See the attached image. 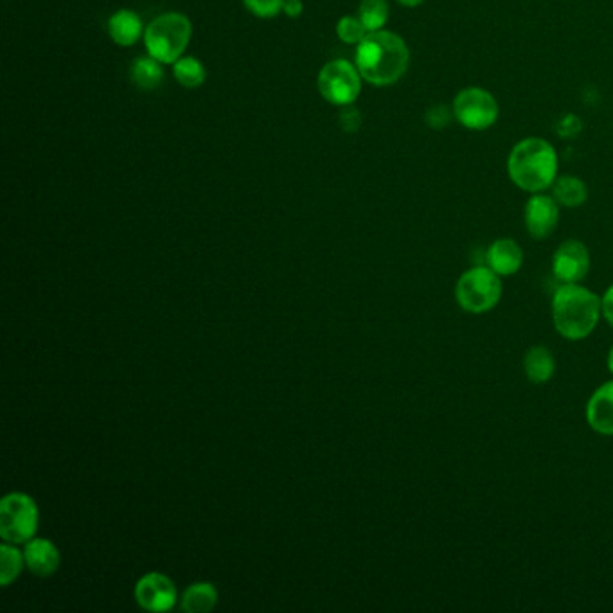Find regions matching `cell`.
I'll return each mask as SVG.
<instances>
[{
    "label": "cell",
    "instance_id": "cell-24",
    "mask_svg": "<svg viewBox=\"0 0 613 613\" xmlns=\"http://www.w3.org/2000/svg\"><path fill=\"white\" fill-rule=\"evenodd\" d=\"M254 17L274 18L285 8V0H243Z\"/></svg>",
    "mask_w": 613,
    "mask_h": 613
},
{
    "label": "cell",
    "instance_id": "cell-7",
    "mask_svg": "<svg viewBox=\"0 0 613 613\" xmlns=\"http://www.w3.org/2000/svg\"><path fill=\"white\" fill-rule=\"evenodd\" d=\"M362 74L356 65L346 60H335L322 67L319 74V92L322 98L337 107L353 105L362 92Z\"/></svg>",
    "mask_w": 613,
    "mask_h": 613
},
{
    "label": "cell",
    "instance_id": "cell-30",
    "mask_svg": "<svg viewBox=\"0 0 613 613\" xmlns=\"http://www.w3.org/2000/svg\"><path fill=\"white\" fill-rule=\"evenodd\" d=\"M606 365H608V371H610V374H612L613 376V346H612V349L608 351V358H606Z\"/></svg>",
    "mask_w": 613,
    "mask_h": 613
},
{
    "label": "cell",
    "instance_id": "cell-13",
    "mask_svg": "<svg viewBox=\"0 0 613 613\" xmlns=\"http://www.w3.org/2000/svg\"><path fill=\"white\" fill-rule=\"evenodd\" d=\"M588 427L601 436H613V380L592 392L587 403Z\"/></svg>",
    "mask_w": 613,
    "mask_h": 613
},
{
    "label": "cell",
    "instance_id": "cell-16",
    "mask_svg": "<svg viewBox=\"0 0 613 613\" xmlns=\"http://www.w3.org/2000/svg\"><path fill=\"white\" fill-rule=\"evenodd\" d=\"M524 373L534 385L551 382L556 373V358L551 349L545 346H533L524 356Z\"/></svg>",
    "mask_w": 613,
    "mask_h": 613
},
{
    "label": "cell",
    "instance_id": "cell-8",
    "mask_svg": "<svg viewBox=\"0 0 613 613\" xmlns=\"http://www.w3.org/2000/svg\"><path fill=\"white\" fill-rule=\"evenodd\" d=\"M454 117L468 130L482 132L498 121V101L489 90L480 87L462 89L454 99Z\"/></svg>",
    "mask_w": 613,
    "mask_h": 613
},
{
    "label": "cell",
    "instance_id": "cell-23",
    "mask_svg": "<svg viewBox=\"0 0 613 613\" xmlns=\"http://www.w3.org/2000/svg\"><path fill=\"white\" fill-rule=\"evenodd\" d=\"M337 35L344 44L358 45L365 36L369 35L367 27L364 26V22L353 15H346V17L340 18L337 24Z\"/></svg>",
    "mask_w": 613,
    "mask_h": 613
},
{
    "label": "cell",
    "instance_id": "cell-14",
    "mask_svg": "<svg viewBox=\"0 0 613 613\" xmlns=\"http://www.w3.org/2000/svg\"><path fill=\"white\" fill-rule=\"evenodd\" d=\"M24 560H26L27 569L31 570L35 576L49 578L60 567V551L49 540L33 538L26 543Z\"/></svg>",
    "mask_w": 613,
    "mask_h": 613
},
{
    "label": "cell",
    "instance_id": "cell-10",
    "mask_svg": "<svg viewBox=\"0 0 613 613\" xmlns=\"http://www.w3.org/2000/svg\"><path fill=\"white\" fill-rule=\"evenodd\" d=\"M560 207L556 198L534 193L525 204L524 220L527 232L534 240H547L560 223Z\"/></svg>",
    "mask_w": 613,
    "mask_h": 613
},
{
    "label": "cell",
    "instance_id": "cell-20",
    "mask_svg": "<svg viewBox=\"0 0 613 613\" xmlns=\"http://www.w3.org/2000/svg\"><path fill=\"white\" fill-rule=\"evenodd\" d=\"M173 74L178 83L186 89H198L200 85H204L207 78L204 63L195 56H186V54L173 63Z\"/></svg>",
    "mask_w": 613,
    "mask_h": 613
},
{
    "label": "cell",
    "instance_id": "cell-4",
    "mask_svg": "<svg viewBox=\"0 0 613 613\" xmlns=\"http://www.w3.org/2000/svg\"><path fill=\"white\" fill-rule=\"evenodd\" d=\"M193 24L191 20L178 11L162 13L144 31V45L148 54L160 63H175L186 53L191 42Z\"/></svg>",
    "mask_w": 613,
    "mask_h": 613
},
{
    "label": "cell",
    "instance_id": "cell-15",
    "mask_svg": "<svg viewBox=\"0 0 613 613\" xmlns=\"http://www.w3.org/2000/svg\"><path fill=\"white\" fill-rule=\"evenodd\" d=\"M144 31L143 20L132 9H119L108 20V35L121 47L137 44Z\"/></svg>",
    "mask_w": 613,
    "mask_h": 613
},
{
    "label": "cell",
    "instance_id": "cell-17",
    "mask_svg": "<svg viewBox=\"0 0 613 613\" xmlns=\"http://www.w3.org/2000/svg\"><path fill=\"white\" fill-rule=\"evenodd\" d=\"M551 189L552 196L563 207L576 209V207L587 204L588 187L581 178L563 175V177L556 178V182Z\"/></svg>",
    "mask_w": 613,
    "mask_h": 613
},
{
    "label": "cell",
    "instance_id": "cell-6",
    "mask_svg": "<svg viewBox=\"0 0 613 613\" xmlns=\"http://www.w3.org/2000/svg\"><path fill=\"white\" fill-rule=\"evenodd\" d=\"M38 507L26 493H9L0 504V536L4 542L20 545L35 538Z\"/></svg>",
    "mask_w": 613,
    "mask_h": 613
},
{
    "label": "cell",
    "instance_id": "cell-28",
    "mask_svg": "<svg viewBox=\"0 0 613 613\" xmlns=\"http://www.w3.org/2000/svg\"><path fill=\"white\" fill-rule=\"evenodd\" d=\"M304 4L303 0H285V8L283 13L290 18H299L303 15Z\"/></svg>",
    "mask_w": 613,
    "mask_h": 613
},
{
    "label": "cell",
    "instance_id": "cell-5",
    "mask_svg": "<svg viewBox=\"0 0 613 613\" xmlns=\"http://www.w3.org/2000/svg\"><path fill=\"white\" fill-rule=\"evenodd\" d=\"M502 281L488 265L470 268L457 279L455 301L462 311L482 315L493 310L502 299Z\"/></svg>",
    "mask_w": 613,
    "mask_h": 613
},
{
    "label": "cell",
    "instance_id": "cell-19",
    "mask_svg": "<svg viewBox=\"0 0 613 613\" xmlns=\"http://www.w3.org/2000/svg\"><path fill=\"white\" fill-rule=\"evenodd\" d=\"M218 603V592L211 583H195L187 588L180 599V608L184 612H211Z\"/></svg>",
    "mask_w": 613,
    "mask_h": 613
},
{
    "label": "cell",
    "instance_id": "cell-26",
    "mask_svg": "<svg viewBox=\"0 0 613 613\" xmlns=\"http://www.w3.org/2000/svg\"><path fill=\"white\" fill-rule=\"evenodd\" d=\"M454 114V112H452ZM452 114L448 112V108L443 107V105H439V107L430 108L427 114V123L432 126V128H436V130H441V128H445L448 123H450V117Z\"/></svg>",
    "mask_w": 613,
    "mask_h": 613
},
{
    "label": "cell",
    "instance_id": "cell-29",
    "mask_svg": "<svg viewBox=\"0 0 613 613\" xmlns=\"http://www.w3.org/2000/svg\"><path fill=\"white\" fill-rule=\"evenodd\" d=\"M396 2H400L401 6H405V8H418L425 0H396Z\"/></svg>",
    "mask_w": 613,
    "mask_h": 613
},
{
    "label": "cell",
    "instance_id": "cell-2",
    "mask_svg": "<svg viewBox=\"0 0 613 613\" xmlns=\"http://www.w3.org/2000/svg\"><path fill=\"white\" fill-rule=\"evenodd\" d=\"M558 153L542 137H527L513 146L507 157V175L525 193H545L558 178Z\"/></svg>",
    "mask_w": 613,
    "mask_h": 613
},
{
    "label": "cell",
    "instance_id": "cell-1",
    "mask_svg": "<svg viewBox=\"0 0 613 613\" xmlns=\"http://www.w3.org/2000/svg\"><path fill=\"white\" fill-rule=\"evenodd\" d=\"M355 65L367 83L389 87L409 71V45L391 31H373L356 45Z\"/></svg>",
    "mask_w": 613,
    "mask_h": 613
},
{
    "label": "cell",
    "instance_id": "cell-12",
    "mask_svg": "<svg viewBox=\"0 0 613 613\" xmlns=\"http://www.w3.org/2000/svg\"><path fill=\"white\" fill-rule=\"evenodd\" d=\"M524 250L511 238H500L486 250V265L500 277L515 276L524 267Z\"/></svg>",
    "mask_w": 613,
    "mask_h": 613
},
{
    "label": "cell",
    "instance_id": "cell-9",
    "mask_svg": "<svg viewBox=\"0 0 613 613\" xmlns=\"http://www.w3.org/2000/svg\"><path fill=\"white\" fill-rule=\"evenodd\" d=\"M592 259L587 245L579 240H565L552 256V274L561 285L581 283L588 276Z\"/></svg>",
    "mask_w": 613,
    "mask_h": 613
},
{
    "label": "cell",
    "instance_id": "cell-27",
    "mask_svg": "<svg viewBox=\"0 0 613 613\" xmlns=\"http://www.w3.org/2000/svg\"><path fill=\"white\" fill-rule=\"evenodd\" d=\"M601 306H603V317L613 328V285L606 288L605 295L601 297Z\"/></svg>",
    "mask_w": 613,
    "mask_h": 613
},
{
    "label": "cell",
    "instance_id": "cell-22",
    "mask_svg": "<svg viewBox=\"0 0 613 613\" xmlns=\"http://www.w3.org/2000/svg\"><path fill=\"white\" fill-rule=\"evenodd\" d=\"M389 2L387 0H362L358 6V18L364 22L369 33L382 31L389 20Z\"/></svg>",
    "mask_w": 613,
    "mask_h": 613
},
{
    "label": "cell",
    "instance_id": "cell-18",
    "mask_svg": "<svg viewBox=\"0 0 613 613\" xmlns=\"http://www.w3.org/2000/svg\"><path fill=\"white\" fill-rule=\"evenodd\" d=\"M164 63L155 60L153 56H139L130 67V78L139 89L153 90L164 81Z\"/></svg>",
    "mask_w": 613,
    "mask_h": 613
},
{
    "label": "cell",
    "instance_id": "cell-3",
    "mask_svg": "<svg viewBox=\"0 0 613 613\" xmlns=\"http://www.w3.org/2000/svg\"><path fill=\"white\" fill-rule=\"evenodd\" d=\"M551 310L554 328L572 342L590 337L603 317L601 297L579 283L558 286Z\"/></svg>",
    "mask_w": 613,
    "mask_h": 613
},
{
    "label": "cell",
    "instance_id": "cell-21",
    "mask_svg": "<svg viewBox=\"0 0 613 613\" xmlns=\"http://www.w3.org/2000/svg\"><path fill=\"white\" fill-rule=\"evenodd\" d=\"M24 565H26L24 552L18 551L13 543H4L0 547V583L2 587H9L15 579H18Z\"/></svg>",
    "mask_w": 613,
    "mask_h": 613
},
{
    "label": "cell",
    "instance_id": "cell-25",
    "mask_svg": "<svg viewBox=\"0 0 613 613\" xmlns=\"http://www.w3.org/2000/svg\"><path fill=\"white\" fill-rule=\"evenodd\" d=\"M362 125V114L356 110V108L346 107V110L342 112V116H340V126H342V130L344 132H349V134H355L356 130L360 128Z\"/></svg>",
    "mask_w": 613,
    "mask_h": 613
},
{
    "label": "cell",
    "instance_id": "cell-11",
    "mask_svg": "<svg viewBox=\"0 0 613 613\" xmlns=\"http://www.w3.org/2000/svg\"><path fill=\"white\" fill-rule=\"evenodd\" d=\"M135 599L148 612H168L177 605V588L168 576L152 572L137 581Z\"/></svg>",
    "mask_w": 613,
    "mask_h": 613
}]
</instances>
